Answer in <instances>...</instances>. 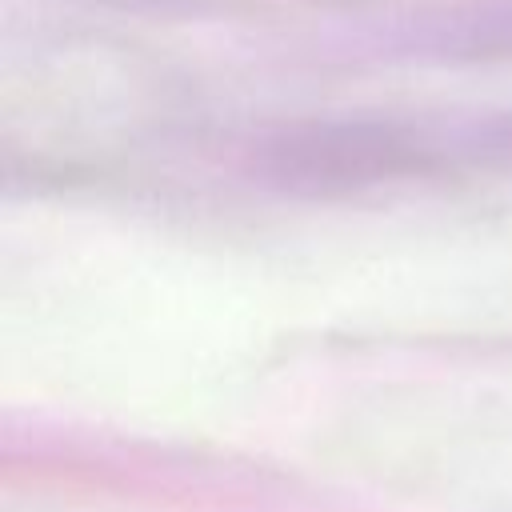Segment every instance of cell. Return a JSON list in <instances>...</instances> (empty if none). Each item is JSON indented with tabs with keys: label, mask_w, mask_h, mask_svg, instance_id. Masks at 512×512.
I'll list each match as a JSON object with an SVG mask.
<instances>
[{
	"label": "cell",
	"mask_w": 512,
	"mask_h": 512,
	"mask_svg": "<svg viewBox=\"0 0 512 512\" xmlns=\"http://www.w3.org/2000/svg\"><path fill=\"white\" fill-rule=\"evenodd\" d=\"M272 188L336 196L512 168V112L316 120L272 128L240 156Z\"/></svg>",
	"instance_id": "obj_1"
}]
</instances>
